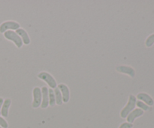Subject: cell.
Returning <instances> with one entry per match:
<instances>
[{
  "label": "cell",
  "mask_w": 154,
  "mask_h": 128,
  "mask_svg": "<svg viewBox=\"0 0 154 128\" xmlns=\"http://www.w3.org/2000/svg\"><path fill=\"white\" fill-rule=\"evenodd\" d=\"M133 127V124L128 122H124V123H121L119 128H132Z\"/></svg>",
  "instance_id": "obj_18"
},
{
  "label": "cell",
  "mask_w": 154,
  "mask_h": 128,
  "mask_svg": "<svg viewBox=\"0 0 154 128\" xmlns=\"http://www.w3.org/2000/svg\"><path fill=\"white\" fill-rule=\"evenodd\" d=\"M136 96H134L133 94L129 95L127 104H126V106L120 111V117L122 118H126L128 114L135 109V107L136 105Z\"/></svg>",
  "instance_id": "obj_1"
},
{
  "label": "cell",
  "mask_w": 154,
  "mask_h": 128,
  "mask_svg": "<svg viewBox=\"0 0 154 128\" xmlns=\"http://www.w3.org/2000/svg\"><path fill=\"white\" fill-rule=\"evenodd\" d=\"M4 35V37L7 40L11 41V42H13L14 43V45H16L17 48H22L23 45V41L20 39L19 36L16 33V32L12 31V30H9V31L5 32V33H3Z\"/></svg>",
  "instance_id": "obj_2"
},
{
  "label": "cell",
  "mask_w": 154,
  "mask_h": 128,
  "mask_svg": "<svg viewBox=\"0 0 154 128\" xmlns=\"http://www.w3.org/2000/svg\"><path fill=\"white\" fill-rule=\"evenodd\" d=\"M0 128H2V126H0Z\"/></svg>",
  "instance_id": "obj_20"
},
{
  "label": "cell",
  "mask_w": 154,
  "mask_h": 128,
  "mask_svg": "<svg viewBox=\"0 0 154 128\" xmlns=\"http://www.w3.org/2000/svg\"><path fill=\"white\" fill-rule=\"evenodd\" d=\"M136 105L138 107V108H141V109H142L143 111H148V110L150 109V107H149L147 104L143 102L142 101H140V100L137 101Z\"/></svg>",
  "instance_id": "obj_15"
},
{
  "label": "cell",
  "mask_w": 154,
  "mask_h": 128,
  "mask_svg": "<svg viewBox=\"0 0 154 128\" xmlns=\"http://www.w3.org/2000/svg\"><path fill=\"white\" fill-rule=\"evenodd\" d=\"M59 89L61 92L62 96H63V102L65 103H67L70 99V90H69V87L65 84H60L58 85Z\"/></svg>",
  "instance_id": "obj_6"
},
{
  "label": "cell",
  "mask_w": 154,
  "mask_h": 128,
  "mask_svg": "<svg viewBox=\"0 0 154 128\" xmlns=\"http://www.w3.org/2000/svg\"><path fill=\"white\" fill-rule=\"evenodd\" d=\"M20 28V25L19 23L13 20H8L0 24V33H4L9 30H17Z\"/></svg>",
  "instance_id": "obj_4"
},
{
  "label": "cell",
  "mask_w": 154,
  "mask_h": 128,
  "mask_svg": "<svg viewBox=\"0 0 154 128\" xmlns=\"http://www.w3.org/2000/svg\"><path fill=\"white\" fill-rule=\"evenodd\" d=\"M54 94H55V99H56V104L59 105H61L63 103V96H62L61 92H60V89L58 87H56L54 89Z\"/></svg>",
  "instance_id": "obj_13"
},
{
  "label": "cell",
  "mask_w": 154,
  "mask_h": 128,
  "mask_svg": "<svg viewBox=\"0 0 154 128\" xmlns=\"http://www.w3.org/2000/svg\"><path fill=\"white\" fill-rule=\"evenodd\" d=\"M153 44H154V34H152L150 35V36H148L147 39H146L145 45L146 46L150 48V47H151Z\"/></svg>",
  "instance_id": "obj_16"
},
{
  "label": "cell",
  "mask_w": 154,
  "mask_h": 128,
  "mask_svg": "<svg viewBox=\"0 0 154 128\" xmlns=\"http://www.w3.org/2000/svg\"><path fill=\"white\" fill-rule=\"evenodd\" d=\"M38 78L46 82L51 89H55L56 87H57V81L54 78V76L48 72H41L40 73L38 74Z\"/></svg>",
  "instance_id": "obj_3"
},
{
  "label": "cell",
  "mask_w": 154,
  "mask_h": 128,
  "mask_svg": "<svg viewBox=\"0 0 154 128\" xmlns=\"http://www.w3.org/2000/svg\"><path fill=\"white\" fill-rule=\"evenodd\" d=\"M48 93H49V105L50 106H54L56 104V99L54 91L53 89H48Z\"/></svg>",
  "instance_id": "obj_14"
},
{
  "label": "cell",
  "mask_w": 154,
  "mask_h": 128,
  "mask_svg": "<svg viewBox=\"0 0 154 128\" xmlns=\"http://www.w3.org/2000/svg\"><path fill=\"white\" fill-rule=\"evenodd\" d=\"M117 72H121L123 74H126L129 75L131 78H134L135 76V70L132 67L129 66H118L116 67Z\"/></svg>",
  "instance_id": "obj_8"
},
{
  "label": "cell",
  "mask_w": 154,
  "mask_h": 128,
  "mask_svg": "<svg viewBox=\"0 0 154 128\" xmlns=\"http://www.w3.org/2000/svg\"><path fill=\"white\" fill-rule=\"evenodd\" d=\"M33 95V101L32 105L34 108H38L42 104V89L38 87H35L32 90Z\"/></svg>",
  "instance_id": "obj_5"
},
{
  "label": "cell",
  "mask_w": 154,
  "mask_h": 128,
  "mask_svg": "<svg viewBox=\"0 0 154 128\" xmlns=\"http://www.w3.org/2000/svg\"><path fill=\"white\" fill-rule=\"evenodd\" d=\"M4 102V99L2 97H0V114H1V109L2 106V104Z\"/></svg>",
  "instance_id": "obj_19"
},
{
  "label": "cell",
  "mask_w": 154,
  "mask_h": 128,
  "mask_svg": "<svg viewBox=\"0 0 154 128\" xmlns=\"http://www.w3.org/2000/svg\"><path fill=\"white\" fill-rule=\"evenodd\" d=\"M0 126L2 128H8V123L6 121L5 119L3 117H1L0 116Z\"/></svg>",
  "instance_id": "obj_17"
},
{
  "label": "cell",
  "mask_w": 154,
  "mask_h": 128,
  "mask_svg": "<svg viewBox=\"0 0 154 128\" xmlns=\"http://www.w3.org/2000/svg\"><path fill=\"white\" fill-rule=\"evenodd\" d=\"M16 33L20 36V39H22L23 43L24 45H29L30 42H31V41H30V38L27 32L23 28L18 29V30H16Z\"/></svg>",
  "instance_id": "obj_11"
},
{
  "label": "cell",
  "mask_w": 154,
  "mask_h": 128,
  "mask_svg": "<svg viewBox=\"0 0 154 128\" xmlns=\"http://www.w3.org/2000/svg\"><path fill=\"white\" fill-rule=\"evenodd\" d=\"M143 114H144V111L142 109H141V108H135V109H134L133 111H132L128 114V116L126 117V120H127L128 123H132L137 117H141Z\"/></svg>",
  "instance_id": "obj_7"
},
{
  "label": "cell",
  "mask_w": 154,
  "mask_h": 128,
  "mask_svg": "<svg viewBox=\"0 0 154 128\" xmlns=\"http://www.w3.org/2000/svg\"><path fill=\"white\" fill-rule=\"evenodd\" d=\"M42 100L41 108H46L49 105V93H48V88L46 86H43L42 87Z\"/></svg>",
  "instance_id": "obj_9"
},
{
  "label": "cell",
  "mask_w": 154,
  "mask_h": 128,
  "mask_svg": "<svg viewBox=\"0 0 154 128\" xmlns=\"http://www.w3.org/2000/svg\"><path fill=\"white\" fill-rule=\"evenodd\" d=\"M11 104V99L9 98L4 99V102H3L1 109V114L3 117H7L8 116V111Z\"/></svg>",
  "instance_id": "obj_12"
},
{
  "label": "cell",
  "mask_w": 154,
  "mask_h": 128,
  "mask_svg": "<svg viewBox=\"0 0 154 128\" xmlns=\"http://www.w3.org/2000/svg\"><path fill=\"white\" fill-rule=\"evenodd\" d=\"M137 98H138L140 101H142L143 102L147 104V105H150V106L153 105L154 101L153 98H152L150 95L147 94V93H139L138 95H137Z\"/></svg>",
  "instance_id": "obj_10"
}]
</instances>
